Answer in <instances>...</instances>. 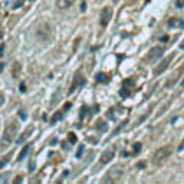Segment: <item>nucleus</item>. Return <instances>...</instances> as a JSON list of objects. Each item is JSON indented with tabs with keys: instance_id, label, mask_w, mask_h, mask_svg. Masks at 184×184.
<instances>
[{
	"instance_id": "obj_9",
	"label": "nucleus",
	"mask_w": 184,
	"mask_h": 184,
	"mask_svg": "<svg viewBox=\"0 0 184 184\" xmlns=\"http://www.w3.org/2000/svg\"><path fill=\"white\" fill-rule=\"evenodd\" d=\"M84 84H85V79H84V76L78 73V75H76V76L73 78V82H72V85H71V88H69V92H68V94H69V95H71V94H73V91L78 88V86L84 85Z\"/></svg>"
},
{
	"instance_id": "obj_14",
	"label": "nucleus",
	"mask_w": 184,
	"mask_h": 184,
	"mask_svg": "<svg viewBox=\"0 0 184 184\" xmlns=\"http://www.w3.org/2000/svg\"><path fill=\"white\" fill-rule=\"evenodd\" d=\"M168 24H170L171 27H174V26H181V27H184V20H180V19H171V20L168 22Z\"/></svg>"
},
{
	"instance_id": "obj_26",
	"label": "nucleus",
	"mask_w": 184,
	"mask_h": 184,
	"mask_svg": "<svg viewBox=\"0 0 184 184\" xmlns=\"http://www.w3.org/2000/svg\"><path fill=\"white\" fill-rule=\"evenodd\" d=\"M184 6V0H180V1H177V7H183Z\"/></svg>"
},
{
	"instance_id": "obj_22",
	"label": "nucleus",
	"mask_w": 184,
	"mask_h": 184,
	"mask_svg": "<svg viewBox=\"0 0 184 184\" xmlns=\"http://www.w3.org/2000/svg\"><path fill=\"white\" fill-rule=\"evenodd\" d=\"M140 150H141V144H140V143L134 144V154H138V152H140Z\"/></svg>"
},
{
	"instance_id": "obj_3",
	"label": "nucleus",
	"mask_w": 184,
	"mask_h": 184,
	"mask_svg": "<svg viewBox=\"0 0 184 184\" xmlns=\"http://www.w3.org/2000/svg\"><path fill=\"white\" fill-rule=\"evenodd\" d=\"M122 174H124V166L117 164V166L109 168L108 174L102 178V183H115L122 177Z\"/></svg>"
},
{
	"instance_id": "obj_8",
	"label": "nucleus",
	"mask_w": 184,
	"mask_h": 184,
	"mask_svg": "<svg viewBox=\"0 0 184 184\" xmlns=\"http://www.w3.org/2000/svg\"><path fill=\"white\" fill-rule=\"evenodd\" d=\"M181 73H183V69H181V68H180V69H176L174 72L170 75V78L167 79V82H166V88H171V86H174L177 82H178V79H180Z\"/></svg>"
},
{
	"instance_id": "obj_6",
	"label": "nucleus",
	"mask_w": 184,
	"mask_h": 184,
	"mask_svg": "<svg viewBox=\"0 0 184 184\" xmlns=\"http://www.w3.org/2000/svg\"><path fill=\"white\" fill-rule=\"evenodd\" d=\"M112 17V10L109 7H104L102 9V12H101V15H99V23L102 27H105L106 24L109 23V20H111Z\"/></svg>"
},
{
	"instance_id": "obj_12",
	"label": "nucleus",
	"mask_w": 184,
	"mask_h": 184,
	"mask_svg": "<svg viewBox=\"0 0 184 184\" xmlns=\"http://www.w3.org/2000/svg\"><path fill=\"white\" fill-rule=\"evenodd\" d=\"M30 148H32V145H30V144H29V145H24V147H23V150H22V152H20V154H19V157H17V160H19V161H22V160H23L24 157H26V155L29 154Z\"/></svg>"
},
{
	"instance_id": "obj_32",
	"label": "nucleus",
	"mask_w": 184,
	"mask_h": 184,
	"mask_svg": "<svg viewBox=\"0 0 184 184\" xmlns=\"http://www.w3.org/2000/svg\"><path fill=\"white\" fill-rule=\"evenodd\" d=\"M1 50H3V45H0V52H1Z\"/></svg>"
},
{
	"instance_id": "obj_16",
	"label": "nucleus",
	"mask_w": 184,
	"mask_h": 184,
	"mask_svg": "<svg viewBox=\"0 0 184 184\" xmlns=\"http://www.w3.org/2000/svg\"><path fill=\"white\" fill-rule=\"evenodd\" d=\"M10 157H12V152H9L6 157H3V158H0V168H3L6 164L9 163V160H10Z\"/></svg>"
},
{
	"instance_id": "obj_33",
	"label": "nucleus",
	"mask_w": 184,
	"mask_h": 184,
	"mask_svg": "<svg viewBox=\"0 0 184 184\" xmlns=\"http://www.w3.org/2000/svg\"><path fill=\"white\" fill-rule=\"evenodd\" d=\"M183 85H184V79H183Z\"/></svg>"
},
{
	"instance_id": "obj_10",
	"label": "nucleus",
	"mask_w": 184,
	"mask_h": 184,
	"mask_svg": "<svg viewBox=\"0 0 184 184\" xmlns=\"http://www.w3.org/2000/svg\"><path fill=\"white\" fill-rule=\"evenodd\" d=\"M114 150H105L104 152H102V155H101V158H99V161H101V164H106L108 161H111L112 158H114Z\"/></svg>"
},
{
	"instance_id": "obj_18",
	"label": "nucleus",
	"mask_w": 184,
	"mask_h": 184,
	"mask_svg": "<svg viewBox=\"0 0 184 184\" xmlns=\"http://www.w3.org/2000/svg\"><path fill=\"white\" fill-rule=\"evenodd\" d=\"M61 118H62V112H56L55 115H53V118L50 120V124H55V122H58Z\"/></svg>"
},
{
	"instance_id": "obj_1",
	"label": "nucleus",
	"mask_w": 184,
	"mask_h": 184,
	"mask_svg": "<svg viewBox=\"0 0 184 184\" xmlns=\"http://www.w3.org/2000/svg\"><path fill=\"white\" fill-rule=\"evenodd\" d=\"M35 35H36L38 40H40V42H49L52 39V35H53L52 26L48 22H39L38 26H36Z\"/></svg>"
},
{
	"instance_id": "obj_11",
	"label": "nucleus",
	"mask_w": 184,
	"mask_h": 184,
	"mask_svg": "<svg viewBox=\"0 0 184 184\" xmlns=\"http://www.w3.org/2000/svg\"><path fill=\"white\" fill-rule=\"evenodd\" d=\"M75 3V0H56V7L65 10V9H69Z\"/></svg>"
},
{
	"instance_id": "obj_7",
	"label": "nucleus",
	"mask_w": 184,
	"mask_h": 184,
	"mask_svg": "<svg viewBox=\"0 0 184 184\" xmlns=\"http://www.w3.org/2000/svg\"><path fill=\"white\" fill-rule=\"evenodd\" d=\"M163 53H164V48H163V46H155V48H152L151 50L148 52V55H147V62H154V61L158 59Z\"/></svg>"
},
{
	"instance_id": "obj_4",
	"label": "nucleus",
	"mask_w": 184,
	"mask_h": 184,
	"mask_svg": "<svg viewBox=\"0 0 184 184\" xmlns=\"http://www.w3.org/2000/svg\"><path fill=\"white\" fill-rule=\"evenodd\" d=\"M171 152H173L171 145H164V147H161V148H158L157 151L154 152V155H152V163H154V164H163V163L171 155Z\"/></svg>"
},
{
	"instance_id": "obj_30",
	"label": "nucleus",
	"mask_w": 184,
	"mask_h": 184,
	"mask_svg": "<svg viewBox=\"0 0 184 184\" xmlns=\"http://www.w3.org/2000/svg\"><path fill=\"white\" fill-rule=\"evenodd\" d=\"M20 181H22V177H16L15 178V183H20Z\"/></svg>"
},
{
	"instance_id": "obj_31",
	"label": "nucleus",
	"mask_w": 184,
	"mask_h": 184,
	"mask_svg": "<svg viewBox=\"0 0 184 184\" xmlns=\"http://www.w3.org/2000/svg\"><path fill=\"white\" fill-rule=\"evenodd\" d=\"M3 66H4V64H0V72L3 71Z\"/></svg>"
},
{
	"instance_id": "obj_23",
	"label": "nucleus",
	"mask_w": 184,
	"mask_h": 184,
	"mask_svg": "<svg viewBox=\"0 0 184 184\" xmlns=\"http://www.w3.org/2000/svg\"><path fill=\"white\" fill-rule=\"evenodd\" d=\"M69 141H71V143H76V135H75V134H73V132H69Z\"/></svg>"
},
{
	"instance_id": "obj_27",
	"label": "nucleus",
	"mask_w": 184,
	"mask_h": 184,
	"mask_svg": "<svg viewBox=\"0 0 184 184\" xmlns=\"http://www.w3.org/2000/svg\"><path fill=\"white\" fill-rule=\"evenodd\" d=\"M22 3H23L22 0H20V1H17V3H15V4H13V7L16 9V7H19V6H22Z\"/></svg>"
},
{
	"instance_id": "obj_19",
	"label": "nucleus",
	"mask_w": 184,
	"mask_h": 184,
	"mask_svg": "<svg viewBox=\"0 0 184 184\" xmlns=\"http://www.w3.org/2000/svg\"><path fill=\"white\" fill-rule=\"evenodd\" d=\"M19 69H20V64L15 62V64H13V76H15V78L19 75Z\"/></svg>"
},
{
	"instance_id": "obj_15",
	"label": "nucleus",
	"mask_w": 184,
	"mask_h": 184,
	"mask_svg": "<svg viewBox=\"0 0 184 184\" xmlns=\"http://www.w3.org/2000/svg\"><path fill=\"white\" fill-rule=\"evenodd\" d=\"M30 132H32V128L26 129V131H24L23 134H22V135H20V138H19V140H17V144H22V143H23L24 140H26V137L29 135V134H30Z\"/></svg>"
},
{
	"instance_id": "obj_25",
	"label": "nucleus",
	"mask_w": 184,
	"mask_h": 184,
	"mask_svg": "<svg viewBox=\"0 0 184 184\" xmlns=\"http://www.w3.org/2000/svg\"><path fill=\"white\" fill-rule=\"evenodd\" d=\"M3 104H4V95H3V94L0 92V106H1Z\"/></svg>"
},
{
	"instance_id": "obj_13",
	"label": "nucleus",
	"mask_w": 184,
	"mask_h": 184,
	"mask_svg": "<svg viewBox=\"0 0 184 184\" xmlns=\"http://www.w3.org/2000/svg\"><path fill=\"white\" fill-rule=\"evenodd\" d=\"M95 128L98 129V131H101V132H104V131H106V124H105V121L102 120H98L95 122Z\"/></svg>"
},
{
	"instance_id": "obj_29",
	"label": "nucleus",
	"mask_w": 184,
	"mask_h": 184,
	"mask_svg": "<svg viewBox=\"0 0 184 184\" xmlns=\"http://www.w3.org/2000/svg\"><path fill=\"white\" fill-rule=\"evenodd\" d=\"M137 167H138V168H144V167H145V163H140V164H138Z\"/></svg>"
},
{
	"instance_id": "obj_2",
	"label": "nucleus",
	"mask_w": 184,
	"mask_h": 184,
	"mask_svg": "<svg viewBox=\"0 0 184 184\" xmlns=\"http://www.w3.org/2000/svg\"><path fill=\"white\" fill-rule=\"evenodd\" d=\"M17 122L16 121H12L10 124H9L6 129H4V132H3V138H1V145L4 147H7L10 143H13V140L16 138V134H17Z\"/></svg>"
},
{
	"instance_id": "obj_5",
	"label": "nucleus",
	"mask_w": 184,
	"mask_h": 184,
	"mask_svg": "<svg viewBox=\"0 0 184 184\" xmlns=\"http://www.w3.org/2000/svg\"><path fill=\"white\" fill-rule=\"evenodd\" d=\"M171 61H173V55H170V56H167V58H164V59H163V62H161V64L158 65L155 69H154V75H155V76L161 75V73L164 72V71L167 69L168 66H170Z\"/></svg>"
},
{
	"instance_id": "obj_20",
	"label": "nucleus",
	"mask_w": 184,
	"mask_h": 184,
	"mask_svg": "<svg viewBox=\"0 0 184 184\" xmlns=\"http://www.w3.org/2000/svg\"><path fill=\"white\" fill-rule=\"evenodd\" d=\"M105 79H106V75L105 73H98L96 75V81L98 82H105Z\"/></svg>"
},
{
	"instance_id": "obj_21",
	"label": "nucleus",
	"mask_w": 184,
	"mask_h": 184,
	"mask_svg": "<svg viewBox=\"0 0 184 184\" xmlns=\"http://www.w3.org/2000/svg\"><path fill=\"white\" fill-rule=\"evenodd\" d=\"M59 92H61V89H58V91H56V94H55V96L52 98V105H55L56 101L59 99Z\"/></svg>"
},
{
	"instance_id": "obj_34",
	"label": "nucleus",
	"mask_w": 184,
	"mask_h": 184,
	"mask_svg": "<svg viewBox=\"0 0 184 184\" xmlns=\"http://www.w3.org/2000/svg\"><path fill=\"white\" fill-rule=\"evenodd\" d=\"M147 1H150V0H147Z\"/></svg>"
},
{
	"instance_id": "obj_17",
	"label": "nucleus",
	"mask_w": 184,
	"mask_h": 184,
	"mask_svg": "<svg viewBox=\"0 0 184 184\" xmlns=\"http://www.w3.org/2000/svg\"><path fill=\"white\" fill-rule=\"evenodd\" d=\"M151 111H152V108H148V109H147V112H145L144 115H143V117H141V118L138 120V122H137V125H140V124H141V122H143V121H144V120H147V117H148V115L151 114Z\"/></svg>"
},
{
	"instance_id": "obj_24",
	"label": "nucleus",
	"mask_w": 184,
	"mask_h": 184,
	"mask_svg": "<svg viewBox=\"0 0 184 184\" xmlns=\"http://www.w3.org/2000/svg\"><path fill=\"white\" fill-rule=\"evenodd\" d=\"M82 152H84V145H79V148H78V152H76V157H78V158H81Z\"/></svg>"
},
{
	"instance_id": "obj_28",
	"label": "nucleus",
	"mask_w": 184,
	"mask_h": 184,
	"mask_svg": "<svg viewBox=\"0 0 184 184\" xmlns=\"http://www.w3.org/2000/svg\"><path fill=\"white\" fill-rule=\"evenodd\" d=\"M19 115H20V118H22V120H24V118H26V115H24V112H23V111L19 112Z\"/></svg>"
}]
</instances>
